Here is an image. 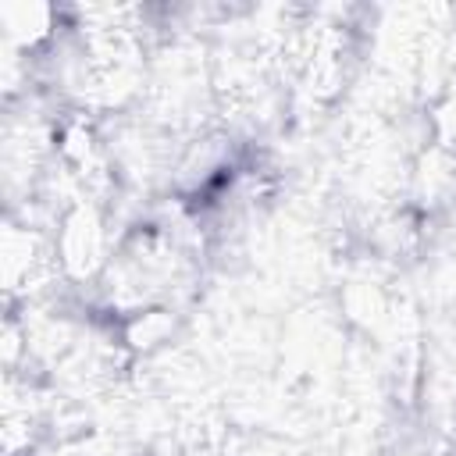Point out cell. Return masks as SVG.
<instances>
[{"label": "cell", "mask_w": 456, "mask_h": 456, "mask_svg": "<svg viewBox=\"0 0 456 456\" xmlns=\"http://www.w3.org/2000/svg\"><path fill=\"white\" fill-rule=\"evenodd\" d=\"M171 331H175V317H171V310H160V306H146V310H135L132 317H128V324H125V342L132 346V349H157V346H164L167 338H171Z\"/></svg>", "instance_id": "6da1fadb"}]
</instances>
